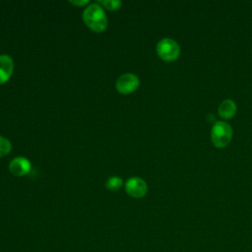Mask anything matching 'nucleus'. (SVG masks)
I'll list each match as a JSON object with an SVG mask.
<instances>
[{
  "label": "nucleus",
  "mask_w": 252,
  "mask_h": 252,
  "mask_svg": "<svg viewBox=\"0 0 252 252\" xmlns=\"http://www.w3.org/2000/svg\"><path fill=\"white\" fill-rule=\"evenodd\" d=\"M122 184L123 180L119 176H110L105 182V186L109 190H118L122 186Z\"/></svg>",
  "instance_id": "9"
},
{
  "label": "nucleus",
  "mask_w": 252,
  "mask_h": 252,
  "mask_svg": "<svg viewBox=\"0 0 252 252\" xmlns=\"http://www.w3.org/2000/svg\"><path fill=\"white\" fill-rule=\"evenodd\" d=\"M140 86L139 77L133 73H124L118 77L115 87L116 90L123 94H127L136 91Z\"/></svg>",
  "instance_id": "4"
},
{
  "label": "nucleus",
  "mask_w": 252,
  "mask_h": 252,
  "mask_svg": "<svg viewBox=\"0 0 252 252\" xmlns=\"http://www.w3.org/2000/svg\"><path fill=\"white\" fill-rule=\"evenodd\" d=\"M157 53L162 60L171 62L179 57L180 46L173 38L164 37L157 43Z\"/></svg>",
  "instance_id": "3"
},
{
  "label": "nucleus",
  "mask_w": 252,
  "mask_h": 252,
  "mask_svg": "<svg viewBox=\"0 0 252 252\" xmlns=\"http://www.w3.org/2000/svg\"><path fill=\"white\" fill-rule=\"evenodd\" d=\"M14 70V61L7 54L0 55V84L6 83Z\"/></svg>",
  "instance_id": "7"
},
{
  "label": "nucleus",
  "mask_w": 252,
  "mask_h": 252,
  "mask_svg": "<svg viewBox=\"0 0 252 252\" xmlns=\"http://www.w3.org/2000/svg\"><path fill=\"white\" fill-rule=\"evenodd\" d=\"M70 3L75 6H85L90 2L88 0H70Z\"/></svg>",
  "instance_id": "12"
},
{
  "label": "nucleus",
  "mask_w": 252,
  "mask_h": 252,
  "mask_svg": "<svg viewBox=\"0 0 252 252\" xmlns=\"http://www.w3.org/2000/svg\"><path fill=\"white\" fill-rule=\"evenodd\" d=\"M218 111L220 116L222 117L223 119H231L236 114L237 105L234 100L227 98L220 102V104L219 105Z\"/></svg>",
  "instance_id": "8"
},
{
  "label": "nucleus",
  "mask_w": 252,
  "mask_h": 252,
  "mask_svg": "<svg viewBox=\"0 0 252 252\" xmlns=\"http://www.w3.org/2000/svg\"><path fill=\"white\" fill-rule=\"evenodd\" d=\"M11 149H12L11 142L7 138L0 136V158L8 155Z\"/></svg>",
  "instance_id": "10"
},
{
  "label": "nucleus",
  "mask_w": 252,
  "mask_h": 252,
  "mask_svg": "<svg viewBox=\"0 0 252 252\" xmlns=\"http://www.w3.org/2000/svg\"><path fill=\"white\" fill-rule=\"evenodd\" d=\"M82 17L85 24L95 32H100L107 27V18L104 10L97 3H92L87 6Z\"/></svg>",
  "instance_id": "1"
},
{
  "label": "nucleus",
  "mask_w": 252,
  "mask_h": 252,
  "mask_svg": "<svg viewBox=\"0 0 252 252\" xmlns=\"http://www.w3.org/2000/svg\"><path fill=\"white\" fill-rule=\"evenodd\" d=\"M98 3L110 11L117 10L122 4V2L119 0H100V1H98Z\"/></svg>",
  "instance_id": "11"
},
{
  "label": "nucleus",
  "mask_w": 252,
  "mask_h": 252,
  "mask_svg": "<svg viewBox=\"0 0 252 252\" xmlns=\"http://www.w3.org/2000/svg\"><path fill=\"white\" fill-rule=\"evenodd\" d=\"M232 139V128L224 121H217L211 129V140L215 147L224 148Z\"/></svg>",
  "instance_id": "2"
},
{
  "label": "nucleus",
  "mask_w": 252,
  "mask_h": 252,
  "mask_svg": "<svg viewBox=\"0 0 252 252\" xmlns=\"http://www.w3.org/2000/svg\"><path fill=\"white\" fill-rule=\"evenodd\" d=\"M126 192L134 198H142L148 192V185L146 181L138 176H133L125 182Z\"/></svg>",
  "instance_id": "5"
},
{
  "label": "nucleus",
  "mask_w": 252,
  "mask_h": 252,
  "mask_svg": "<svg viewBox=\"0 0 252 252\" xmlns=\"http://www.w3.org/2000/svg\"><path fill=\"white\" fill-rule=\"evenodd\" d=\"M31 161L25 157H16L9 163V170L13 175L24 176L31 171Z\"/></svg>",
  "instance_id": "6"
}]
</instances>
